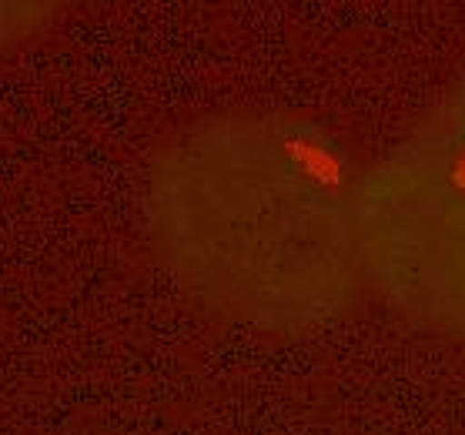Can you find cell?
<instances>
[{
    "mask_svg": "<svg viewBox=\"0 0 465 435\" xmlns=\"http://www.w3.org/2000/svg\"><path fill=\"white\" fill-rule=\"evenodd\" d=\"M359 184L335 134L292 111L191 117L154 144L141 208L158 265L218 319L312 335L365 288Z\"/></svg>",
    "mask_w": 465,
    "mask_h": 435,
    "instance_id": "1",
    "label": "cell"
},
{
    "mask_svg": "<svg viewBox=\"0 0 465 435\" xmlns=\"http://www.w3.org/2000/svg\"><path fill=\"white\" fill-rule=\"evenodd\" d=\"M359 234L369 295L465 339V77L361 171Z\"/></svg>",
    "mask_w": 465,
    "mask_h": 435,
    "instance_id": "2",
    "label": "cell"
},
{
    "mask_svg": "<svg viewBox=\"0 0 465 435\" xmlns=\"http://www.w3.org/2000/svg\"><path fill=\"white\" fill-rule=\"evenodd\" d=\"M57 17V4L41 0H0V51L31 41Z\"/></svg>",
    "mask_w": 465,
    "mask_h": 435,
    "instance_id": "3",
    "label": "cell"
}]
</instances>
